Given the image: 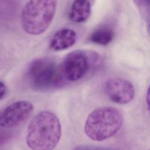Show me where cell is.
Masks as SVG:
<instances>
[{
	"label": "cell",
	"instance_id": "12",
	"mask_svg": "<svg viewBox=\"0 0 150 150\" xmlns=\"http://www.w3.org/2000/svg\"><path fill=\"white\" fill-rule=\"evenodd\" d=\"M6 87L5 86V84L3 82L0 81V100L4 97L6 94Z\"/></svg>",
	"mask_w": 150,
	"mask_h": 150
},
{
	"label": "cell",
	"instance_id": "11",
	"mask_svg": "<svg viewBox=\"0 0 150 150\" xmlns=\"http://www.w3.org/2000/svg\"><path fill=\"white\" fill-rule=\"evenodd\" d=\"M11 137V132L8 131H0V146L6 142Z\"/></svg>",
	"mask_w": 150,
	"mask_h": 150
},
{
	"label": "cell",
	"instance_id": "7",
	"mask_svg": "<svg viewBox=\"0 0 150 150\" xmlns=\"http://www.w3.org/2000/svg\"><path fill=\"white\" fill-rule=\"evenodd\" d=\"M104 90L111 101L118 104H127L135 96V88L132 84L122 78L108 79L104 83Z\"/></svg>",
	"mask_w": 150,
	"mask_h": 150
},
{
	"label": "cell",
	"instance_id": "13",
	"mask_svg": "<svg viewBox=\"0 0 150 150\" xmlns=\"http://www.w3.org/2000/svg\"><path fill=\"white\" fill-rule=\"evenodd\" d=\"M146 102L148 111L150 114V84H149V86L147 89V91H146Z\"/></svg>",
	"mask_w": 150,
	"mask_h": 150
},
{
	"label": "cell",
	"instance_id": "3",
	"mask_svg": "<svg viewBox=\"0 0 150 150\" xmlns=\"http://www.w3.org/2000/svg\"><path fill=\"white\" fill-rule=\"evenodd\" d=\"M57 3V0H29L21 13L24 31L32 35L44 33L54 18Z\"/></svg>",
	"mask_w": 150,
	"mask_h": 150
},
{
	"label": "cell",
	"instance_id": "10",
	"mask_svg": "<svg viewBox=\"0 0 150 150\" xmlns=\"http://www.w3.org/2000/svg\"><path fill=\"white\" fill-rule=\"evenodd\" d=\"M114 37V30L107 26H102L96 29L91 35L90 40L94 43L105 46L109 44Z\"/></svg>",
	"mask_w": 150,
	"mask_h": 150
},
{
	"label": "cell",
	"instance_id": "16",
	"mask_svg": "<svg viewBox=\"0 0 150 150\" xmlns=\"http://www.w3.org/2000/svg\"><path fill=\"white\" fill-rule=\"evenodd\" d=\"M149 1H150V0H149Z\"/></svg>",
	"mask_w": 150,
	"mask_h": 150
},
{
	"label": "cell",
	"instance_id": "9",
	"mask_svg": "<svg viewBox=\"0 0 150 150\" xmlns=\"http://www.w3.org/2000/svg\"><path fill=\"white\" fill-rule=\"evenodd\" d=\"M91 13V4L89 0H74L69 12L70 19L75 23L85 22Z\"/></svg>",
	"mask_w": 150,
	"mask_h": 150
},
{
	"label": "cell",
	"instance_id": "14",
	"mask_svg": "<svg viewBox=\"0 0 150 150\" xmlns=\"http://www.w3.org/2000/svg\"><path fill=\"white\" fill-rule=\"evenodd\" d=\"M74 150H94V149L93 148H91V147L81 146L77 147Z\"/></svg>",
	"mask_w": 150,
	"mask_h": 150
},
{
	"label": "cell",
	"instance_id": "2",
	"mask_svg": "<svg viewBox=\"0 0 150 150\" xmlns=\"http://www.w3.org/2000/svg\"><path fill=\"white\" fill-rule=\"evenodd\" d=\"M121 111L112 107H101L94 110L88 115L84 132L90 139L102 141L115 135L123 124Z\"/></svg>",
	"mask_w": 150,
	"mask_h": 150
},
{
	"label": "cell",
	"instance_id": "1",
	"mask_svg": "<svg viewBox=\"0 0 150 150\" xmlns=\"http://www.w3.org/2000/svg\"><path fill=\"white\" fill-rule=\"evenodd\" d=\"M62 127L57 117L49 111L36 115L28 127L26 143L32 150H53L61 137Z\"/></svg>",
	"mask_w": 150,
	"mask_h": 150
},
{
	"label": "cell",
	"instance_id": "8",
	"mask_svg": "<svg viewBox=\"0 0 150 150\" xmlns=\"http://www.w3.org/2000/svg\"><path fill=\"white\" fill-rule=\"evenodd\" d=\"M77 39L76 32L70 29L64 28L56 32L50 42V48L54 51L66 50L73 46Z\"/></svg>",
	"mask_w": 150,
	"mask_h": 150
},
{
	"label": "cell",
	"instance_id": "6",
	"mask_svg": "<svg viewBox=\"0 0 150 150\" xmlns=\"http://www.w3.org/2000/svg\"><path fill=\"white\" fill-rule=\"evenodd\" d=\"M33 105L28 101L21 100L8 105L0 114V126L5 128L16 127L30 116Z\"/></svg>",
	"mask_w": 150,
	"mask_h": 150
},
{
	"label": "cell",
	"instance_id": "15",
	"mask_svg": "<svg viewBox=\"0 0 150 150\" xmlns=\"http://www.w3.org/2000/svg\"><path fill=\"white\" fill-rule=\"evenodd\" d=\"M133 1H134V2H135V4L136 5H139V4H140L141 2V0H133Z\"/></svg>",
	"mask_w": 150,
	"mask_h": 150
},
{
	"label": "cell",
	"instance_id": "17",
	"mask_svg": "<svg viewBox=\"0 0 150 150\" xmlns=\"http://www.w3.org/2000/svg\"><path fill=\"white\" fill-rule=\"evenodd\" d=\"M149 150H150V149H149Z\"/></svg>",
	"mask_w": 150,
	"mask_h": 150
},
{
	"label": "cell",
	"instance_id": "5",
	"mask_svg": "<svg viewBox=\"0 0 150 150\" xmlns=\"http://www.w3.org/2000/svg\"><path fill=\"white\" fill-rule=\"evenodd\" d=\"M60 66L64 79L76 81L86 76L90 70L91 63L86 52L77 50L68 53Z\"/></svg>",
	"mask_w": 150,
	"mask_h": 150
},
{
	"label": "cell",
	"instance_id": "4",
	"mask_svg": "<svg viewBox=\"0 0 150 150\" xmlns=\"http://www.w3.org/2000/svg\"><path fill=\"white\" fill-rule=\"evenodd\" d=\"M26 77L35 90L46 91L61 86L64 81L60 66L48 58H39L28 66Z\"/></svg>",
	"mask_w": 150,
	"mask_h": 150
}]
</instances>
